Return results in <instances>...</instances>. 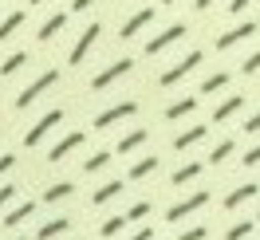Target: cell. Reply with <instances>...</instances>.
Returning <instances> with one entry per match:
<instances>
[{"label": "cell", "instance_id": "6da1fadb", "mask_svg": "<svg viewBox=\"0 0 260 240\" xmlns=\"http://www.w3.org/2000/svg\"><path fill=\"white\" fill-rule=\"evenodd\" d=\"M55 79H59V71H44V75H40L36 83H28V87L20 91V98H16V111H28V107H32V102H36L40 95H44V91H48V87H51Z\"/></svg>", "mask_w": 260, "mask_h": 240}, {"label": "cell", "instance_id": "7a4b0ae2", "mask_svg": "<svg viewBox=\"0 0 260 240\" xmlns=\"http://www.w3.org/2000/svg\"><path fill=\"white\" fill-rule=\"evenodd\" d=\"M197 63H205V51H201V48H197V51H189V55H185V59H181L178 67L162 71V79H158V83H162V87H174V83H178L181 75H189V71H193Z\"/></svg>", "mask_w": 260, "mask_h": 240}, {"label": "cell", "instance_id": "3957f363", "mask_svg": "<svg viewBox=\"0 0 260 240\" xmlns=\"http://www.w3.org/2000/svg\"><path fill=\"white\" fill-rule=\"evenodd\" d=\"M209 205V193H193V197H185V201H178V205L166 213V221L170 224H178V221H185L189 213H197V209H205Z\"/></svg>", "mask_w": 260, "mask_h": 240}, {"label": "cell", "instance_id": "277c9868", "mask_svg": "<svg viewBox=\"0 0 260 240\" xmlns=\"http://www.w3.org/2000/svg\"><path fill=\"white\" fill-rule=\"evenodd\" d=\"M59 122H63V111H48L28 134H24V146H40V142H44V134H48L51 126H59Z\"/></svg>", "mask_w": 260, "mask_h": 240}, {"label": "cell", "instance_id": "5b68a950", "mask_svg": "<svg viewBox=\"0 0 260 240\" xmlns=\"http://www.w3.org/2000/svg\"><path fill=\"white\" fill-rule=\"evenodd\" d=\"M130 67H134V59H118V63L103 67V71H99L95 79H91V87H95V91H107V87H111L114 79H122V75H126Z\"/></svg>", "mask_w": 260, "mask_h": 240}, {"label": "cell", "instance_id": "8992f818", "mask_svg": "<svg viewBox=\"0 0 260 240\" xmlns=\"http://www.w3.org/2000/svg\"><path fill=\"white\" fill-rule=\"evenodd\" d=\"M138 111V102L134 98H126V102H118V107H111V111H103L95 118V130H107V126H114V122H122V118H130V114Z\"/></svg>", "mask_w": 260, "mask_h": 240}, {"label": "cell", "instance_id": "52a82bcc", "mask_svg": "<svg viewBox=\"0 0 260 240\" xmlns=\"http://www.w3.org/2000/svg\"><path fill=\"white\" fill-rule=\"evenodd\" d=\"M181 36H185V24H170V28H166L162 36H154V40L146 44V51H150V55H158L162 48H170V44H178Z\"/></svg>", "mask_w": 260, "mask_h": 240}, {"label": "cell", "instance_id": "ba28073f", "mask_svg": "<svg viewBox=\"0 0 260 240\" xmlns=\"http://www.w3.org/2000/svg\"><path fill=\"white\" fill-rule=\"evenodd\" d=\"M99 32H103V28H99V24H87V28H83V36H79V44H75V48H71V63H79L83 55H87V51L95 48V40H99Z\"/></svg>", "mask_w": 260, "mask_h": 240}, {"label": "cell", "instance_id": "9c48e42d", "mask_svg": "<svg viewBox=\"0 0 260 240\" xmlns=\"http://www.w3.org/2000/svg\"><path fill=\"white\" fill-rule=\"evenodd\" d=\"M248 36H256V24H237V28H229L225 36H217V48L225 51V48H233V44L248 40Z\"/></svg>", "mask_w": 260, "mask_h": 240}, {"label": "cell", "instance_id": "30bf717a", "mask_svg": "<svg viewBox=\"0 0 260 240\" xmlns=\"http://www.w3.org/2000/svg\"><path fill=\"white\" fill-rule=\"evenodd\" d=\"M150 20H154V8H138V12H134L126 24H122V40H134V36H138V32L150 24Z\"/></svg>", "mask_w": 260, "mask_h": 240}, {"label": "cell", "instance_id": "8fae6325", "mask_svg": "<svg viewBox=\"0 0 260 240\" xmlns=\"http://www.w3.org/2000/svg\"><path fill=\"white\" fill-rule=\"evenodd\" d=\"M244 107V98L241 95H229V98H221L217 102V111H213V122H225V118H233V114Z\"/></svg>", "mask_w": 260, "mask_h": 240}, {"label": "cell", "instance_id": "7c38bea8", "mask_svg": "<svg viewBox=\"0 0 260 240\" xmlns=\"http://www.w3.org/2000/svg\"><path fill=\"white\" fill-rule=\"evenodd\" d=\"M79 146H83V134H67V138H63V142H59V146H55V150H51L48 158H51V161H63L67 154H75Z\"/></svg>", "mask_w": 260, "mask_h": 240}, {"label": "cell", "instance_id": "4fadbf2b", "mask_svg": "<svg viewBox=\"0 0 260 240\" xmlns=\"http://www.w3.org/2000/svg\"><path fill=\"white\" fill-rule=\"evenodd\" d=\"M67 228H71V221H67V217H55V221L40 224V240H55V236H63Z\"/></svg>", "mask_w": 260, "mask_h": 240}, {"label": "cell", "instance_id": "5bb4252c", "mask_svg": "<svg viewBox=\"0 0 260 240\" xmlns=\"http://www.w3.org/2000/svg\"><path fill=\"white\" fill-rule=\"evenodd\" d=\"M122 193V181H107V185H99L95 193H91V205H107L111 197H118Z\"/></svg>", "mask_w": 260, "mask_h": 240}, {"label": "cell", "instance_id": "9a60e30c", "mask_svg": "<svg viewBox=\"0 0 260 240\" xmlns=\"http://www.w3.org/2000/svg\"><path fill=\"white\" fill-rule=\"evenodd\" d=\"M197 102H201V95H193V98H178L174 107H166V118H170V122H174V118H185V114L193 111Z\"/></svg>", "mask_w": 260, "mask_h": 240}, {"label": "cell", "instance_id": "2e32d148", "mask_svg": "<svg viewBox=\"0 0 260 240\" xmlns=\"http://www.w3.org/2000/svg\"><path fill=\"white\" fill-rule=\"evenodd\" d=\"M205 134H209V130H205V126H189V130H181L178 138H174V150H185V146H193V142H201V138H205Z\"/></svg>", "mask_w": 260, "mask_h": 240}, {"label": "cell", "instance_id": "e0dca14e", "mask_svg": "<svg viewBox=\"0 0 260 240\" xmlns=\"http://www.w3.org/2000/svg\"><path fill=\"white\" fill-rule=\"evenodd\" d=\"M252 193H260V185H241V189H233V193L225 197V209L233 213V209H237V205H244V201H248Z\"/></svg>", "mask_w": 260, "mask_h": 240}, {"label": "cell", "instance_id": "ac0fdd59", "mask_svg": "<svg viewBox=\"0 0 260 240\" xmlns=\"http://www.w3.org/2000/svg\"><path fill=\"white\" fill-rule=\"evenodd\" d=\"M32 213H36V205H32V201H24V205H16L12 213H8V217H4V224H8V228H16V224H24L28 217H32Z\"/></svg>", "mask_w": 260, "mask_h": 240}, {"label": "cell", "instance_id": "d6986e66", "mask_svg": "<svg viewBox=\"0 0 260 240\" xmlns=\"http://www.w3.org/2000/svg\"><path fill=\"white\" fill-rule=\"evenodd\" d=\"M154 169H158V158H142V161H134V165H130V177H134V181H142V177H150Z\"/></svg>", "mask_w": 260, "mask_h": 240}, {"label": "cell", "instance_id": "ffe728a7", "mask_svg": "<svg viewBox=\"0 0 260 240\" xmlns=\"http://www.w3.org/2000/svg\"><path fill=\"white\" fill-rule=\"evenodd\" d=\"M24 63H28V55H24V51H12V55L0 63V75H12V71H20Z\"/></svg>", "mask_w": 260, "mask_h": 240}, {"label": "cell", "instance_id": "44dd1931", "mask_svg": "<svg viewBox=\"0 0 260 240\" xmlns=\"http://www.w3.org/2000/svg\"><path fill=\"white\" fill-rule=\"evenodd\" d=\"M146 142V130H130L126 138H122V142H118V150H122V154H130V150H138V146Z\"/></svg>", "mask_w": 260, "mask_h": 240}, {"label": "cell", "instance_id": "7402d4cb", "mask_svg": "<svg viewBox=\"0 0 260 240\" xmlns=\"http://www.w3.org/2000/svg\"><path fill=\"white\" fill-rule=\"evenodd\" d=\"M122 224H126V217H107V221L99 224V232L111 240V236H118V232H122Z\"/></svg>", "mask_w": 260, "mask_h": 240}, {"label": "cell", "instance_id": "603a6c76", "mask_svg": "<svg viewBox=\"0 0 260 240\" xmlns=\"http://www.w3.org/2000/svg\"><path fill=\"white\" fill-rule=\"evenodd\" d=\"M225 83H229V75H225V71H217V75H209V79L201 83V98H205V95H213V91H221Z\"/></svg>", "mask_w": 260, "mask_h": 240}, {"label": "cell", "instance_id": "cb8c5ba5", "mask_svg": "<svg viewBox=\"0 0 260 240\" xmlns=\"http://www.w3.org/2000/svg\"><path fill=\"white\" fill-rule=\"evenodd\" d=\"M201 174V161H189V165H181L178 174H174V185H185V181H193Z\"/></svg>", "mask_w": 260, "mask_h": 240}, {"label": "cell", "instance_id": "d4e9b609", "mask_svg": "<svg viewBox=\"0 0 260 240\" xmlns=\"http://www.w3.org/2000/svg\"><path fill=\"white\" fill-rule=\"evenodd\" d=\"M63 24H67V16H63V12H59V16H51L48 24L40 28V40H51V36H55V32H63Z\"/></svg>", "mask_w": 260, "mask_h": 240}, {"label": "cell", "instance_id": "484cf974", "mask_svg": "<svg viewBox=\"0 0 260 240\" xmlns=\"http://www.w3.org/2000/svg\"><path fill=\"white\" fill-rule=\"evenodd\" d=\"M67 193H75V185H67V181H59V185H51V189L44 193V201H48V205H55V201H63Z\"/></svg>", "mask_w": 260, "mask_h": 240}, {"label": "cell", "instance_id": "4316f807", "mask_svg": "<svg viewBox=\"0 0 260 240\" xmlns=\"http://www.w3.org/2000/svg\"><path fill=\"white\" fill-rule=\"evenodd\" d=\"M20 24H24V12H12V16H4V24H0V40H8V36L20 28Z\"/></svg>", "mask_w": 260, "mask_h": 240}, {"label": "cell", "instance_id": "83f0119b", "mask_svg": "<svg viewBox=\"0 0 260 240\" xmlns=\"http://www.w3.org/2000/svg\"><path fill=\"white\" fill-rule=\"evenodd\" d=\"M103 165H111V154H107V150H103V154H91V161H83V169H87V174H99Z\"/></svg>", "mask_w": 260, "mask_h": 240}, {"label": "cell", "instance_id": "f1b7e54d", "mask_svg": "<svg viewBox=\"0 0 260 240\" xmlns=\"http://www.w3.org/2000/svg\"><path fill=\"white\" fill-rule=\"evenodd\" d=\"M248 232H252V221H237V224L225 232V240H244Z\"/></svg>", "mask_w": 260, "mask_h": 240}, {"label": "cell", "instance_id": "f546056e", "mask_svg": "<svg viewBox=\"0 0 260 240\" xmlns=\"http://www.w3.org/2000/svg\"><path fill=\"white\" fill-rule=\"evenodd\" d=\"M146 213H150V201H134V205H130V213H126V221H142Z\"/></svg>", "mask_w": 260, "mask_h": 240}, {"label": "cell", "instance_id": "4dcf8cb0", "mask_svg": "<svg viewBox=\"0 0 260 240\" xmlns=\"http://www.w3.org/2000/svg\"><path fill=\"white\" fill-rule=\"evenodd\" d=\"M205 236H209V228H205V224H193V228H185L178 240H205Z\"/></svg>", "mask_w": 260, "mask_h": 240}, {"label": "cell", "instance_id": "1f68e13d", "mask_svg": "<svg viewBox=\"0 0 260 240\" xmlns=\"http://www.w3.org/2000/svg\"><path fill=\"white\" fill-rule=\"evenodd\" d=\"M244 75H256L260 71V51H252V55H248V59H244V67H241Z\"/></svg>", "mask_w": 260, "mask_h": 240}, {"label": "cell", "instance_id": "d6a6232c", "mask_svg": "<svg viewBox=\"0 0 260 240\" xmlns=\"http://www.w3.org/2000/svg\"><path fill=\"white\" fill-rule=\"evenodd\" d=\"M225 158H233V142H221L217 150H213V158H209V161H225Z\"/></svg>", "mask_w": 260, "mask_h": 240}, {"label": "cell", "instance_id": "836d02e7", "mask_svg": "<svg viewBox=\"0 0 260 240\" xmlns=\"http://www.w3.org/2000/svg\"><path fill=\"white\" fill-rule=\"evenodd\" d=\"M12 197H16V185H0V209L8 205V201H12Z\"/></svg>", "mask_w": 260, "mask_h": 240}, {"label": "cell", "instance_id": "e575fe53", "mask_svg": "<svg viewBox=\"0 0 260 240\" xmlns=\"http://www.w3.org/2000/svg\"><path fill=\"white\" fill-rule=\"evenodd\" d=\"M252 0H229V16H237V12H244Z\"/></svg>", "mask_w": 260, "mask_h": 240}, {"label": "cell", "instance_id": "d590c367", "mask_svg": "<svg viewBox=\"0 0 260 240\" xmlns=\"http://www.w3.org/2000/svg\"><path fill=\"white\" fill-rule=\"evenodd\" d=\"M244 134H260V114H252V118L244 122Z\"/></svg>", "mask_w": 260, "mask_h": 240}, {"label": "cell", "instance_id": "8d00e7d4", "mask_svg": "<svg viewBox=\"0 0 260 240\" xmlns=\"http://www.w3.org/2000/svg\"><path fill=\"white\" fill-rule=\"evenodd\" d=\"M244 165H260V146H252V150L244 154Z\"/></svg>", "mask_w": 260, "mask_h": 240}, {"label": "cell", "instance_id": "74e56055", "mask_svg": "<svg viewBox=\"0 0 260 240\" xmlns=\"http://www.w3.org/2000/svg\"><path fill=\"white\" fill-rule=\"evenodd\" d=\"M91 4H95V0H71V8H75V12H87Z\"/></svg>", "mask_w": 260, "mask_h": 240}, {"label": "cell", "instance_id": "f35d334b", "mask_svg": "<svg viewBox=\"0 0 260 240\" xmlns=\"http://www.w3.org/2000/svg\"><path fill=\"white\" fill-rule=\"evenodd\" d=\"M12 161H16L12 154H4V158H0V174H8V169H12Z\"/></svg>", "mask_w": 260, "mask_h": 240}, {"label": "cell", "instance_id": "ab89813d", "mask_svg": "<svg viewBox=\"0 0 260 240\" xmlns=\"http://www.w3.org/2000/svg\"><path fill=\"white\" fill-rule=\"evenodd\" d=\"M150 236H154L150 228H138V232H134V236H130V240H150Z\"/></svg>", "mask_w": 260, "mask_h": 240}, {"label": "cell", "instance_id": "60d3db41", "mask_svg": "<svg viewBox=\"0 0 260 240\" xmlns=\"http://www.w3.org/2000/svg\"><path fill=\"white\" fill-rule=\"evenodd\" d=\"M209 4H213V0H197V8H209Z\"/></svg>", "mask_w": 260, "mask_h": 240}, {"label": "cell", "instance_id": "b9f144b4", "mask_svg": "<svg viewBox=\"0 0 260 240\" xmlns=\"http://www.w3.org/2000/svg\"><path fill=\"white\" fill-rule=\"evenodd\" d=\"M28 4H44V0H28Z\"/></svg>", "mask_w": 260, "mask_h": 240}, {"label": "cell", "instance_id": "7bdbcfd3", "mask_svg": "<svg viewBox=\"0 0 260 240\" xmlns=\"http://www.w3.org/2000/svg\"><path fill=\"white\" fill-rule=\"evenodd\" d=\"M162 4H174V0H162Z\"/></svg>", "mask_w": 260, "mask_h": 240}, {"label": "cell", "instance_id": "ee69618b", "mask_svg": "<svg viewBox=\"0 0 260 240\" xmlns=\"http://www.w3.org/2000/svg\"><path fill=\"white\" fill-rule=\"evenodd\" d=\"M256 221H260V213H256Z\"/></svg>", "mask_w": 260, "mask_h": 240}, {"label": "cell", "instance_id": "f6af8a7d", "mask_svg": "<svg viewBox=\"0 0 260 240\" xmlns=\"http://www.w3.org/2000/svg\"><path fill=\"white\" fill-rule=\"evenodd\" d=\"M20 240H24V236H20Z\"/></svg>", "mask_w": 260, "mask_h": 240}]
</instances>
